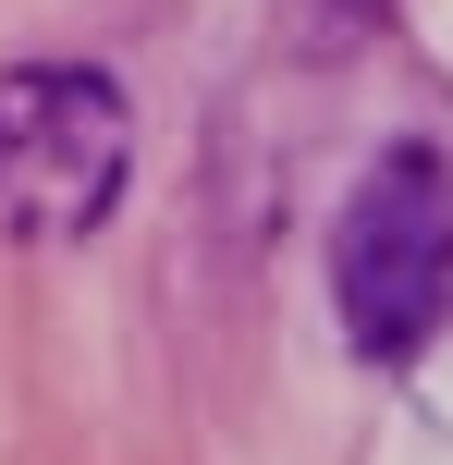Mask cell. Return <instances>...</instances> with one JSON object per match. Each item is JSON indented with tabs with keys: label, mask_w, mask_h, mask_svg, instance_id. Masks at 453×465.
<instances>
[{
	"label": "cell",
	"mask_w": 453,
	"mask_h": 465,
	"mask_svg": "<svg viewBox=\"0 0 453 465\" xmlns=\"http://www.w3.org/2000/svg\"><path fill=\"white\" fill-rule=\"evenodd\" d=\"M331 319L368 368H405L453 319V160L429 135L380 147L331 209Z\"/></svg>",
	"instance_id": "6da1fadb"
},
{
	"label": "cell",
	"mask_w": 453,
	"mask_h": 465,
	"mask_svg": "<svg viewBox=\"0 0 453 465\" xmlns=\"http://www.w3.org/2000/svg\"><path fill=\"white\" fill-rule=\"evenodd\" d=\"M135 172V98L98 62H13L0 74V232L86 245Z\"/></svg>",
	"instance_id": "7a4b0ae2"
},
{
	"label": "cell",
	"mask_w": 453,
	"mask_h": 465,
	"mask_svg": "<svg viewBox=\"0 0 453 465\" xmlns=\"http://www.w3.org/2000/svg\"><path fill=\"white\" fill-rule=\"evenodd\" d=\"M343 13H392V0H343Z\"/></svg>",
	"instance_id": "3957f363"
}]
</instances>
